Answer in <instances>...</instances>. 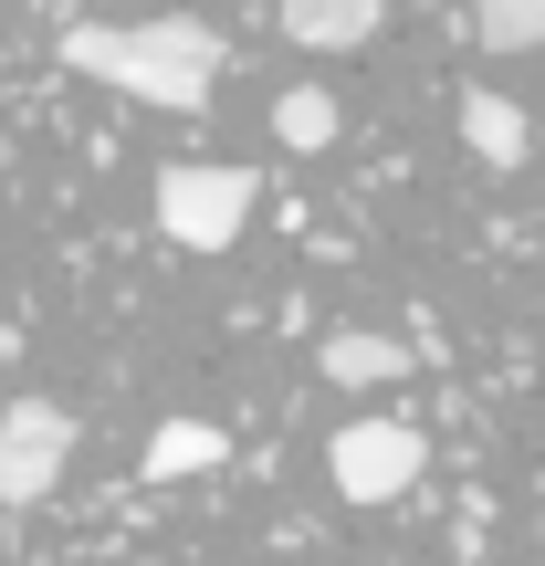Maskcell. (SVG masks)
Segmentation results:
<instances>
[{
  "instance_id": "1",
  "label": "cell",
  "mask_w": 545,
  "mask_h": 566,
  "mask_svg": "<svg viewBox=\"0 0 545 566\" xmlns=\"http://www.w3.org/2000/svg\"><path fill=\"white\" fill-rule=\"evenodd\" d=\"M53 53H63V74H95L116 95L158 105V116H200L210 84L231 74V32H210L189 11H168V21H74Z\"/></svg>"
},
{
  "instance_id": "2",
  "label": "cell",
  "mask_w": 545,
  "mask_h": 566,
  "mask_svg": "<svg viewBox=\"0 0 545 566\" xmlns=\"http://www.w3.org/2000/svg\"><path fill=\"white\" fill-rule=\"evenodd\" d=\"M252 200H263V179L231 158H168L158 168V231L179 252H231L252 231Z\"/></svg>"
},
{
  "instance_id": "3",
  "label": "cell",
  "mask_w": 545,
  "mask_h": 566,
  "mask_svg": "<svg viewBox=\"0 0 545 566\" xmlns=\"http://www.w3.org/2000/svg\"><path fill=\"white\" fill-rule=\"evenodd\" d=\"M430 441L409 420H346L336 441H325V483L346 493V504H399L409 483H420Z\"/></svg>"
},
{
  "instance_id": "4",
  "label": "cell",
  "mask_w": 545,
  "mask_h": 566,
  "mask_svg": "<svg viewBox=\"0 0 545 566\" xmlns=\"http://www.w3.org/2000/svg\"><path fill=\"white\" fill-rule=\"evenodd\" d=\"M63 462H74V409L53 399H11L0 409V504H42V493L63 483Z\"/></svg>"
},
{
  "instance_id": "5",
  "label": "cell",
  "mask_w": 545,
  "mask_h": 566,
  "mask_svg": "<svg viewBox=\"0 0 545 566\" xmlns=\"http://www.w3.org/2000/svg\"><path fill=\"white\" fill-rule=\"evenodd\" d=\"M388 0H283V42H304V53H357V42H378Z\"/></svg>"
},
{
  "instance_id": "6",
  "label": "cell",
  "mask_w": 545,
  "mask_h": 566,
  "mask_svg": "<svg viewBox=\"0 0 545 566\" xmlns=\"http://www.w3.org/2000/svg\"><path fill=\"white\" fill-rule=\"evenodd\" d=\"M221 462H231V430L221 420H158L147 451H137L147 483H189V472H221Z\"/></svg>"
},
{
  "instance_id": "7",
  "label": "cell",
  "mask_w": 545,
  "mask_h": 566,
  "mask_svg": "<svg viewBox=\"0 0 545 566\" xmlns=\"http://www.w3.org/2000/svg\"><path fill=\"white\" fill-rule=\"evenodd\" d=\"M315 367H325L336 388H388V378H409V346L378 336V325H336V336L315 346Z\"/></svg>"
},
{
  "instance_id": "8",
  "label": "cell",
  "mask_w": 545,
  "mask_h": 566,
  "mask_svg": "<svg viewBox=\"0 0 545 566\" xmlns=\"http://www.w3.org/2000/svg\"><path fill=\"white\" fill-rule=\"evenodd\" d=\"M462 137H472V158H483V168H525L535 126H525V105H514V95L472 84V95H462Z\"/></svg>"
},
{
  "instance_id": "9",
  "label": "cell",
  "mask_w": 545,
  "mask_h": 566,
  "mask_svg": "<svg viewBox=\"0 0 545 566\" xmlns=\"http://www.w3.org/2000/svg\"><path fill=\"white\" fill-rule=\"evenodd\" d=\"M273 137L294 147V158L336 147V95H325V84H283V95H273Z\"/></svg>"
},
{
  "instance_id": "10",
  "label": "cell",
  "mask_w": 545,
  "mask_h": 566,
  "mask_svg": "<svg viewBox=\"0 0 545 566\" xmlns=\"http://www.w3.org/2000/svg\"><path fill=\"white\" fill-rule=\"evenodd\" d=\"M472 42L483 53H545V0H472Z\"/></svg>"
},
{
  "instance_id": "11",
  "label": "cell",
  "mask_w": 545,
  "mask_h": 566,
  "mask_svg": "<svg viewBox=\"0 0 545 566\" xmlns=\"http://www.w3.org/2000/svg\"><path fill=\"white\" fill-rule=\"evenodd\" d=\"M535 147H545V126H535Z\"/></svg>"
}]
</instances>
